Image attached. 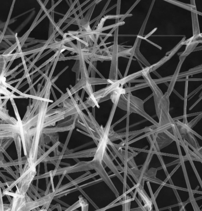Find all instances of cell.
<instances>
[{"mask_svg": "<svg viewBox=\"0 0 202 211\" xmlns=\"http://www.w3.org/2000/svg\"><path fill=\"white\" fill-rule=\"evenodd\" d=\"M14 133L9 132L8 131L1 130L0 131V139H7L10 138H13L14 136Z\"/></svg>", "mask_w": 202, "mask_h": 211, "instance_id": "cell-13", "label": "cell"}, {"mask_svg": "<svg viewBox=\"0 0 202 211\" xmlns=\"http://www.w3.org/2000/svg\"><path fill=\"white\" fill-rule=\"evenodd\" d=\"M5 176L6 178L7 179V180H10V181H13V180L12 179H11L10 178H9L8 177H7V176Z\"/></svg>", "mask_w": 202, "mask_h": 211, "instance_id": "cell-36", "label": "cell"}, {"mask_svg": "<svg viewBox=\"0 0 202 211\" xmlns=\"http://www.w3.org/2000/svg\"><path fill=\"white\" fill-rule=\"evenodd\" d=\"M55 195V194L54 192H52L49 194L44 195L39 198V199L32 200L30 202H27L25 211L32 210L33 209L36 208L40 206H42L45 205V210L47 211L52 201L54 199Z\"/></svg>", "mask_w": 202, "mask_h": 211, "instance_id": "cell-2", "label": "cell"}, {"mask_svg": "<svg viewBox=\"0 0 202 211\" xmlns=\"http://www.w3.org/2000/svg\"><path fill=\"white\" fill-rule=\"evenodd\" d=\"M79 202L80 205L81 207V209L82 211H85L87 210L88 209V204L86 201V200L81 195H80L79 197Z\"/></svg>", "mask_w": 202, "mask_h": 211, "instance_id": "cell-14", "label": "cell"}, {"mask_svg": "<svg viewBox=\"0 0 202 211\" xmlns=\"http://www.w3.org/2000/svg\"><path fill=\"white\" fill-rule=\"evenodd\" d=\"M76 121L73 123V124L68 126L59 127L57 126L55 128H44L43 131V133L44 134H53L57 133L58 132H65L66 131H70L71 129L73 127L74 124L75 123Z\"/></svg>", "mask_w": 202, "mask_h": 211, "instance_id": "cell-4", "label": "cell"}, {"mask_svg": "<svg viewBox=\"0 0 202 211\" xmlns=\"http://www.w3.org/2000/svg\"><path fill=\"white\" fill-rule=\"evenodd\" d=\"M55 208H57L58 211H62L61 207L60 206V205L59 204H57L55 205H53V206H52L51 208L50 209V211H52Z\"/></svg>", "mask_w": 202, "mask_h": 211, "instance_id": "cell-21", "label": "cell"}, {"mask_svg": "<svg viewBox=\"0 0 202 211\" xmlns=\"http://www.w3.org/2000/svg\"><path fill=\"white\" fill-rule=\"evenodd\" d=\"M14 141L15 143V147L17 152L18 160L19 161L22 160V144H21V138L19 134L14 133Z\"/></svg>", "mask_w": 202, "mask_h": 211, "instance_id": "cell-7", "label": "cell"}, {"mask_svg": "<svg viewBox=\"0 0 202 211\" xmlns=\"http://www.w3.org/2000/svg\"><path fill=\"white\" fill-rule=\"evenodd\" d=\"M25 198H26L27 202H30L32 201L33 200L30 196H28V195H27V193L25 194Z\"/></svg>", "mask_w": 202, "mask_h": 211, "instance_id": "cell-29", "label": "cell"}, {"mask_svg": "<svg viewBox=\"0 0 202 211\" xmlns=\"http://www.w3.org/2000/svg\"><path fill=\"white\" fill-rule=\"evenodd\" d=\"M4 169L7 170V172L8 173L11 175L14 178V179H15V180L17 179L15 173L13 171V170L12 169L11 167H4Z\"/></svg>", "mask_w": 202, "mask_h": 211, "instance_id": "cell-17", "label": "cell"}, {"mask_svg": "<svg viewBox=\"0 0 202 211\" xmlns=\"http://www.w3.org/2000/svg\"><path fill=\"white\" fill-rule=\"evenodd\" d=\"M78 190V189L75 187V188L71 189L70 190H64L59 193L55 194L54 196V198H59L62 197L63 196H66L68 194H70V193H72L73 192Z\"/></svg>", "mask_w": 202, "mask_h": 211, "instance_id": "cell-12", "label": "cell"}, {"mask_svg": "<svg viewBox=\"0 0 202 211\" xmlns=\"http://www.w3.org/2000/svg\"><path fill=\"white\" fill-rule=\"evenodd\" d=\"M30 167V165H29V162L27 160V162H26V163L24 164V166L23 169V173L27 171Z\"/></svg>", "mask_w": 202, "mask_h": 211, "instance_id": "cell-25", "label": "cell"}, {"mask_svg": "<svg viewBox=\"0 0 202 211\" xmlns=\"http://www.w3.org/2000/svg\"><path fill=\"white\" fill-rule=\"evenodd\" d=\"M19 161L18 159L16 160H15L14 162H6L4 164H0V167H10L11 166H18V165H23L25 164L26 163L27 161Z\"/></svg>", "mask_w": 202, "mask_h": 211, "instance_id": "cell-11", "label": "cell"}, {"mask_svg": "<svg viewBox=\"0 0 202 211\" xmlns=\"http://www.w3.org/2000/svg\"><path fill=\"white\" fill-rule=\"evenodd\" d=\"M4 160V157L3 155L2 154V153L0 151V162H2Z\"/></svg>", "mask_w": 202, "mask_h": 211, "instance_id": "cell-31", "label": "cell"}, {"mask_svg": "<svg viewBox=\"0 0 202 211\" xmlns=\"http://www.w3.org/2000/svg\"><path fill=\"white\" fill-rule=\"evenodd\" d=\"M60 144L61 143L60 141H58L55 144L53 145V146L51 147H50L47 151L45 152V153H43L42 155L39 157V159H38L35 162L33 165L34 166L36 167L37 166H38L39 164H40L41 162H42L46 158H47V156L49 155L50 153L52 152V151H53L55 149L58 147V146H60Z\"/></svg>", "mask_w": 202, "mask_h": 211, "instance_id": "cell-5", "label": "cell"}, {"mask_svg": "<svg viewBox=\"0 0 202 211\" xmlns=\"http://www.w3.org/2000/svg\"><path fill=\"white\" fill-rule=\"evenodd\" d=\"M66 173H64L62 175V176L61 177V178H60V179H59V182H58V184H57V186L56 187V188H55V191H56L59 188H60V184H61V183L62 182V180L64 178V177H65V175L66 174ZM54 191V192H55Z\"/></svg>", "mask_w": 202, "mask_h": 211, "instance_id": "cell-18", "label": "cell"}, {"mask_svg": "<svg viewBox=\"0 0 202 211\" xmlns=\"http://www.w3.org/2000/svg\"><path fill=\"white\" fill-rule=\"evenodd\" d=\"M44 162V168H45V173H47L48 172V171H47V162Z\"/></svg>", "mask_w": 202, "mask_h": 211, "instance_id": "cell-32", "label": "cell"}, {"mask_svg": "<svg viewBox=\"0 0 202 211\" xmlns=\"http://www.w3.org/2000/svg\"><path fill=\"white\" fill-rule=\"evenodd\" d=\"M79 207H81V206L80 205L79 202L78 200L77 202L75 203L73 205L70 206L68 208H67L65 211H73Z\"/></svg>", "mask_w": 202, "mask_h": 211, "instance_id": "cell-16", "label": "cell"}, {"mask_svg": "<svg viewBox=\"0 0 202 211\" xmlns=\"http://www.w3.org/2000/svg\"><path fill=\"white\" fill-rule=\"evenodd\" d=\"M31 169H32V167H30V168H29V169L27 171L23 173L22 175H20V177H19L18 178H17V179L13 181L11 185H10L9 186H8V188H6L5 190H3V192H2V193H6V192H10V191L12 190V188H13L15 186V185H16L17 184H18L19 183V182H20V181H21V180H22V179H23V178L26 176V175H28V174L30 172V171H31Z\"/></svg>", "mask_w": 202, "mask_h": 211, "instance_id": "cell-8", "label": "cell"}, {"mask_svg": "<svg viewBox=\"0 0 202 211\" xmlns=\"http://www.w3.org/2000/svg\"><path fill=\"white\" fill-rule=\"evenodd\" d=\"M3 193H2V191H0V211H4L3 203L2 201V195Z\"/></svg>", "mask_w": 202, "mask_h": 211, "instance_id": "cell-22", "label": "cell"}, {"mask_svg": "<svg viewBox=\"0 0 202 211\" xmlns=\"http://www.w3.org/2000/svg\"><path fill=\"white\" fill-rule=\"evenodd\" d=\"M31 188H30L29 189V190H28V191H27V193H28V194L29 195V196H30L31 198H32L34 200H36L37 199V197H36L35 195H34L33 194H32V192H31Z\"/></svg>", "mask_w": 202, "mask_h": 211, "instance_id": "cell-24", "label": "cell"}, {"mask_svg": "<svg viewBox=\"0 0 202 211\" xmlns=\"http://www.w3.org/2000/svg\"><path fill=\"white\" fill-rule=\"evenodd\" d=\"M88 153L86 151H81L78 152L71 153L69 154H65L62 157V159H76L79 158L88 157Z\"/></svg>", "mask_w": 202, "mask_h": 211, "instance_id": "cell-10", "label": "cell"}, {"mask_svg": "<svg viewBox=\"0 0 202 211\" xmlns=\"http://www.w3.org/2000/svg\"><path fill=\"white\" fill-rule=\"evenodd\" d=\"M26 203L24 195L13 197L10 203L11 211H25Z\"/></svg>", "mask_w": 202, "mask_h": 211, "instance_id": "cell-3", "label": "cell"}, {"mask_svg": "<svg viewBox=\"0 0 202 211\" xmlns=\"http://www.w3.org/2000/svg\"><path fill=\"white\" fill-rule=\"evenodd\" d=\"M34 187L35 186L32 184H31L30 186V188H31V190H32V191L34 192V193H35V194L36 195L37 197H38L39 198H41L42 197L41 195H40V193H38V191L37 190L36 188H34Z\"/></svg>", "mask_w": 202, "mask_h": 211, "instance_id": "cell-20", "label": "cell"}, {"mask_svg": "<svg viewBox=\"0 0 202 211\" xmlns=\"http://www.w3.org/2000/svg\"><path fill=\"white\" fill-rule=\"evenodd\" d=\"M9 96L11 97H12V98H13V97H12V96ZM13 97H15V98H20V97H19L15 96H13ZM12 98H11V99H12Z\"/></svg>", "mask_w": 202, "mask_h": 211, "instance_id": "cell-38", "label": "cell"}, {"mask_svg": "<svg viewBox=\"0 0 202 211\" xmlns=\"http://www.w3.org/2000/svg\"><path fill=\"white\" fill-rule=\"evenodd\" d=\"M4 211H11L10 203V204H4Z\"/></svg>", "mask_w": 202, "mask_h": 211, "instance_id": "cell-23", "label": "cell"}, {"mask_svg": "<svg viewBox=\"0 0 202 211\" xmlns=\"http://www.w3.org/2000/svg\"><path fill=\"white\" fill-rule=\"evenodd\" d=\"M13 141H14V139L13 138L8 139L7 141H6L3 144L0 145V148L4 149V150H6Z\"/></svg>", "mask_w": 202, "mask_h": 211, "instance_id": "cell-15", "label": "cell"}, {"mask_svg": "<svg viewBox=\"0 0 202 211\" xmlns=\"http://www.w3.org/2000/svg\"><path fill=\"white\" fill-rule=\"evenodd\" d=\"M38 114L36 115L35 116L29 119V120L23 123V129L25 131H27L30 129L32 127L36 125L38 122Z\"/></svg>", "mask_w": 202, "mask_h": 211, "instance_id": "cell-9", "label": "cell"}, {"mask_svg": "<svg viewBox=\"0 0 202 211\" xmlns=\"http://www.w3.org/2000/svg\"><path fill=\"white\" fill-rule=\"evenodd\" d=\"M31 171L18 184L15 193L25 196L27 191L30 188L31 183L34 180L36 175V167L32 165Z\"/></svg>", "mask_w": 202, "mask_h": 211, "instance_id": "cell-1", "label": "cell"}, {"mask_svg": "<svg viewBox=\"0 0 202 211\" xmlns=\"http://www.w3.org/2000/svg\"><path fill=\"white\" fill-rule=\"evenodd\" d=\"M40 164L38 165V171H37V175H39L40 170Z\"/></svg>", "mask_w": 202, "mask_h": 211, "instance_id": "cell-35", "label": "cell"}, {"mask_svg": "<svg viewBox=\"0 0 202 211\" xmlns=\"http://www.w3.org/2000/svg\"><path fill=\"white\" fill-rule=\"evenodd\" d=\"M65 177H66V178L70 181V182H71V181H72V180H73L71 178V177L69 176V175H68V174H66V175H65Z\"/></svg>", "mask_w": 202, "mask_h": 211, "instance_id": "cell-33", "label": "cell"}, {"mask_svg": "<svg viewBox=\"0 0 202 211\" xmlns=\"http://www.w3.org/2000/svg\"><path fill=\"white\" fill-rule=\"evenodd\" d=\"M7 195V198H8V199L9 201H10V203H11V202H12V199L11 198V197H10V196L9 195Z\"/></svg>", "mask_w": 202, "mask_h": 211, "instance_id": "cell-34", "label": "cell"}, {"mask_svg": "<svg viewBox=\"0 0 202 211\" xmlns=\"http://www.w3.org/2000/svg\"><path fill=\"white\" fill-rule=\"evenodd\" d=\"M0 176L2 178V179H3V180H4L5 182H8L7 179H6V178L5 176V175H4L2 174L1 172H0Z\"/></svg>", "mask_w": 202, "mask_h": 211, "instance_id": "cell-30", "label": "cell"}, {"mask_svg": "<svg viewBox=\"0 0 202 211\" xmlns=\"http://www.w3.org/2000/svg\"><path fill=\"white\" fill-rule=\"evenodd\" d=\"M54 152V156H60L61 154V152H60L58 150V147H57L55 150L53 151Z\"/></svg>", "mask_w": 202, "mask_h": 211, "instance_id": "cell-28", "label": "cell"}, {"mask_svg": "<svg viewBox=\"0 0 202 211\" xmlns=\"http://www.w3.org/2000/svg\"><path fill=\"white\" fill-rule=\"evenodd\" d=\"M53 199L55 200V201H57V202H58L59 203L61 204L62 205H63V206H67V207H68V208L70 206H69V205H68L66 203H65L64 202L61 201V200L58 199V198H54Z\"/></svg>", "mask_w": 202, "mask_h": 211, "instance_id": "cell-27", "label": "cell"}, {"mask_svg": "<svg viewBox=\"0 0 202 211\" xmlns=\"http://www.w3.org/2000/svg\"><path fill=\"white\" fill-rule=\"evenodd\" d=\"M69 52H70V51H67V52H66L65 53V54H64V56H65V55H66V54H68V53H69Z\"/></svg>", "mask_w": 202, "mask_h": 211, "instance_id": "cell-37", "label": "cell"}, {"mask_svg": "<svg viewBox=\"0 0 202 211\" xmlns=\"http://www.w3.org/2000/svg\"><path fill=\"white\" fill-rule=\"evenodd\" d=\"M13 182V181H8L7 182H5V183H2V182H1V181L0 182V187L3 186H6V185H7V186H9L10 185H11L12 183V182Z\"/></svg>", "mask_w": 202, "mask_h": 211, "instance_id": "cell-26", "label": "cell"}, {"mask_svg": "<svg viewBox=\"0 0 202 211\" xmlns=\"http://www.w3.org/2000/svg\"><path fill=\"white\" fill-rule=\"evenodd\" d=\"M0 151L2 153H3L6 156H7V158L8 159V160L10 161V162H14V160H13L12 159V158H11V157L9 155V154H8L7 153L6 151V150H4V149H2V148H0Z\"/></svg>", "mask_w": 202, "mask_h": 211, "instance_id": "cell-19", "label": "cell"}, {"mask_svg": "<svg viewBox=\"0 0 202 211\" xmlns=\"http://www.w3.org/2000/svg\"><path fill=\"white\" fill-rule=\"evenodd\" d=\"M0 130L8 131L9 132H12L13 133L20 134V128L18 123L17 122L16 124H0Z\"/></svg>", "mask_w": 202, "mask_h": 211, "instance_id": "cell-6", "label": "cell"}]
</instances>
